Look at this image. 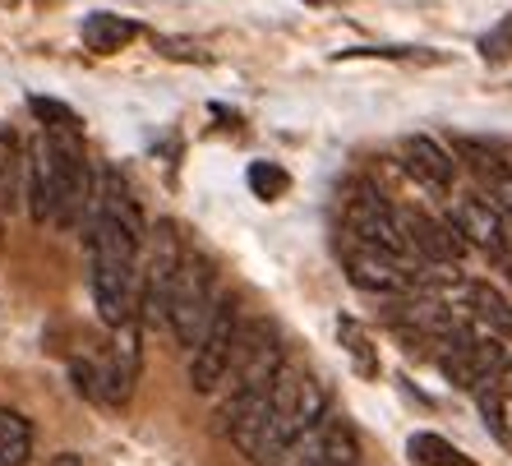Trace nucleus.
<instances>
[{
  "instance_id": "obj_21",
  "label": "nucleus",
  "mask_w": 512,
  "mask_h": 466,
  "mask_svg": "<svg viewBox=\"0 0 512 466\" xmlns=\"http://www.w3.org/2000/svg\"><path fill=\"white\" fill-rule=\"evenodd\" d=\"M476 407H480V416H485V430L494 434L499 443H512V430H508V416H503V393L494 388V383H485L476 393Z\"/></svg>"
},
{
  "instance_id": "obj_12",
  "label": "nucleus",
  "mask_w": 512,
  "mask_h": 466,
  "mask_svg": "<svg viewBox=\"0 0 512 466\" xmlns=\"http://www.w3.org/2000/svg\"><path fill=\"white\" fill-rule=\"evenodd\" d=\"M97 213H107L111 222H120V227L130 231L134 240L153 236V227H148V217H143L139 199H134L130 180L120 176V167H102V171H97Z\"/></svg>"
},
{
  "instance_id": "obj_7",
  "label": "nucleus",
  "mask_w": 512,
  "mask_h": 466,
  "mask_svg": "<svg viewBox=\"0 0 512 466\" xmlns=\"http://www.w3.org/2000/svg\"><path fill=\"white\" fill-rule=\"evenodd\" d=\"M503 360H508V351H503V337H466V342H457V347H448L439 356V370L448 374V383L453 388H466V393H480L485 388L489 374L503 370Z\"/></svg>"
},
{
  "instance_id": "obj_17",
  "label": "nucleus",
  "mask_w": 512,
  "mask_h": 466,
  "mask_svg": "<svg viewBox=\"0 0 512 466\" xmlns=\"http://www.w3.org/2000/svg\"><path fill=\"white\" fill-rule=\"evenodd\" d=\"M406 453H411V462L416 466H476L471 457L462 453V448H453L448 439H439V434H411L406 439Z\"/></svg>"
},
{
  "instance_id": "obj_14",
  "label": "nucleus",
  "mask_w": 512,
  "mask_h": 466,
  "mask_svg": "<svg viewBox=\"0 0 512 466\" xmlns=\"http://www.w3.org/2000/svg\"><path fill=\"white\" fill-rule=\"evenodd\" d=\"M79 37H84V47L97 51V56H116V51H125L134 37H139V24H134V19H125V14L97 10V14H88V19H84Z\"/></svg>"
},
{
  "instance_id": "obj_3",
  "label": "nucleus",
  "mask_w": 512,
  "mask_h": 466,
  "mask_svg": "<svg viewBox=\"0 0 512 466\" xmlns=\"http://www.w3.org/2000/svg\"><path fill=\"white\" fill-rule=\"evenodd\" d=\"M342 222H346V236L356 240V245H370L379 254H393V259H411V240L402 231V217L397 208L383 199L374 185H351L346 194V208H342Z\"/></svg>"
},
{
  "instance_id": "obj_13",
  "label": "nucleus",
  "mask_w": 512,
  "mask_h": 466,
  "mask_svg": "<svg viewBox=\"0 0 512 466\" xmlns=\"http://www.w3.org/2000/svg\"><path fill=\"white\" fill-rule=\"evenodd\" d=\"M462 300H466V310H471V319L485 323L494 337L512 342V300L503 296L494 282H466V287H462Z\"/></svg>"
},
{
  "instance_id": "obj_11",
  "label": "nucleus",
  "mask_w": 512,
  "mask_h": 466,
  "mask_svg": "<svg viewBox=\"0 0 512 466\" xmlns=\"http://www.w3.org/2000/svg\"><path fill=\"white\" fill-rule=\"evenodd\" d=\"M402 153H406V171L425 185L429 194H448L457 180V157L439 144V139H429V134H406L402 139Z\"/></svg>"
},
{
  "instance_id": "obj_8",
  "label": "nucleus",
  "mask_w": 512,
  "mask_h": 466,
  "mask_svg": "<svg viewBox=\"0 0 512 466\" xmlns=\"http://www.w3.org/2000/svg\"><path fill=\"white\" fill-rule=\"evenodd\" d=\"M342 268H346V277H351V287L370 291V296H402V291L416 287V277L402 268V259L379 254V250H370V245H346Z\"/></svg>"
},
{
  "instance_id": "obj_5",
  "label": "nucleus",
  "mask_w": 512,
  "mask_h": 466,
  "mask_svg": "<svg viewBox=\"0 0 512 466\" xmlns=\"http://www.w3.org/2000/svg\"><path fill=\"white\" fill-rule=\"evenodd\" d=\"M236 337H240V310H236V300L222 296V305H217L213 323H208V333L199 337L194 360H190V388L194 393H213L217 383L231 374Z\"/></svg>"
},
{
  "instance_id": "obj_2",
  "label": "nucleus",
  "mask_w": 512,
  "mask_h": 466,
  "mask_svg": "<svg viewBox=\"0 0 512 466\" xmlns=\"http://www.w3.org/2000/svg\"><path fill=\"white\" fill-rule=\"evenodd\" d=\"M217 305V268L208 254H185L176 273V287H171V305H167V328L176 333L180 347H199V337L208 333V323H213Z\"/></svg>"
},
{
  "instance_id": "obj_16",
  "label": "nucleus",
  "mask_w": 512,
  "mask_h": 466,
  "mask_svg": "<svg viewBox=\"0 0 512 466\" xmlns=\"http://www.w3.org/2000/svg\"><path fill=\"white\" fill-rule=\"evenodd\" d=\"M337 337H342V347H346V356H351L360 379H379V347H374V337L365 333L351 314L337 319Z\"/></svg>"
},
{
  "instance_id": "obj_15",
  "label": "nucleus",
  "mask_w": 512,
  "mask_h": 466,
  "mask_svg": "<svg viewBox=\"0 0 512 466\" xmlns=\"http://www.w3.org/2000/svg\"><path fill=\"white\" fill-rule=\"evenodd\" d=\"M33 457V425L14 407H0V466H28Z\"/></svg>"
},
{
  "instance_id": "obj_1",
  "label": "nucleus",
  "mask_w": 512,
  "mask_h": 466,
  "mask_svg": "<svg viewBox=\"0 0 512 466\" xmlns=\"http://www.w3.org/2000/svg\"><path fill=\"white\" fill-rule=\"evenodd\" d=\"M286 370L282 356V337L268 319H240V337H236V356H231V397L222 402V411H236L240 402L268 393L273 379Z\"/></svg>"
},
{
  "instance_id": "obj_22",
  "label": "nucleus",
  "mask_w": 512,
  "mask_h": 466,
  "mask_svg": "<svg viewBox=\"0 0 512 466\" xmlns=\"http://www.w3.org/2000/svg\"><path fill=\"white\" fill-rule=\"evenodd\" d=\"M153 47L162 51V56H176V60H208L194 42H180V37H153Z\"/></svg>"
},
{
  "instance_id": "obj_20",
  "label": "nucleus",
  "mask_w": 512,
  "mask_h": 466,
  "mask_svg": "<svg viewBox=\"0 0 512 466\" xmlns=\"http://www.w3.org/2000/svg\"><path fill=\"white\" fill-rule=\"evenodd\" d=\"M19 180H24V153L14 144V134L0 130V204H14Z\"/></svg>"
},
{
  "instance_id": "obj_10",
  "label": "nucleus",
  "mask_w": 512,
  "mask_h": 466,
  "mask_svg": "<svg viewBox=\"0 0 512 466\" xmlns=\"http://www.w3.org/2000/svg\"><path fill=\"white\" fill-rule=\"evenodd\" d=\"M24 204L33 222L56 217V162H51L47 134H33L24 148Z\"/></svg>"
},
{
  "instance_id": "obj_23",
  "label": "nucleus",
  "mask_w": 512,
  "mask_h": 466,
  "mask_svg": "<svg viewBox=\"0 0 512 466\" xmlns=\"http://www.w3.org/2000/svg\"><path fill=\"white\" fill-rule=\"evenodd\" d=\"M503 397H512V360H503V370H499V383H494Z\"/></svg>"
},
{
  "instance_id": "obj_6",
  "label": "nucleus",
  "mask_w": 512,
  "mask_h": 466,
  "mask_svg": "<svg viewBox=\"0 0 512 466\" xmlns=\"http://www.w3.org/2000/svg\"><path fill=\"white\" fill-rule=\"evenodd\" d=\"M457 231H462L466 245H476V250L489 254V263H499L503 254H512V227L503 208L485 194H462L453 204V217H448Z\"/></svg>"
},
{
  "instance_id": "obj_24",
  "label": "nucleus",
  "mask_w": 512,
  "mask_h": 466,
  "mask_svg": "<svg viewBox=\"0 0 512 466\" xmlns=\"http://www.w3.org/2000/svg\"><path fill=\"white\" fill-rule=\"evenodd\" d=\"M51 466H84V457L79 453H56L51 457Z\"/></svg>"
},
{
  "instance_id": "obj_18",
  "label": "nucleus",
  "mask_w": 512,
  "mask_h": 466,
  "mask_svg": "<svg viewBox=\"0 0 512 466\" xmlns=\"http://www.w3.org/2000/svg\"><path fill=\"white\" fill-rule=\"evenodd\" d=\"M245 185H250L254 199L273 204V199H282V194L291 190V176H286L277 162H250V171H245Z\"/></svg>"
},
{
  "instance_id": "obj_4",
  "label": "nucleus",
  "mask_w": 512,
  "mask_h": 466,
  "mask_svg": "<svg viewBox=\"0 0 512 466\" xmlns=\"http://www.w3.org/2000/svg\"><path fill=\"white\" fill-rule=\"evenodd\" d=\"M153 245H148V259H143L139 273V291H134V319L139 323H167V305H171V287H176V273L185 263L180 250V236L171 222H157L153 227Z\"/></svg>"
},
{
  "instance_id": "obj_9",
  "label": "nucleus",
  "mask_w": 512,
  "mask_h": 466,
  "mask_svg": "<svg viewBox=\"0 0 512 466\" xmlns=\"http://www.w3.org/2000/svg\"><path fill=\"white\" fill-rule=\"evenodd\" d=\"M397 217H402V231H406V240H411L416 259L439 263V268H457V263L466 259V250H471L453 222H439V217L420 213V208H406V213H397Z\"/></svg>"
},
{
  "instance_id": "obj_19",
  "label": "nucleus",
  "mask_w": 512,
  "mask_h": 466,
  "mask_svg": "<svg viewBox=\"0 0 512 466\" xmlns=\"http://www.w3.org/2000/svg\"><path fill=\"white\" fill-rule=\"evenodd\" d=\"M28 111L42 120V130H74V134H84L79 111L65 107V102H56V97H28Z\"/></svg>"
}]
</instances>
